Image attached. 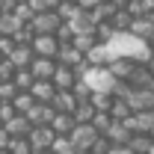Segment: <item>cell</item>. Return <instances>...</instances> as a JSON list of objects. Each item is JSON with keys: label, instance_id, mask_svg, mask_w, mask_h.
I'll use <instances>...</instances> for the list:
<instances>
[{"label": "cell", "instance_id": "484cf974", "mask_svg": "<svg viewBox=\"0 0 154 154\" xmlns=\"http://www.w3.org/2000/svg\"><path fill=\"white\" fill-rule=\"evenodd\" d=\"M113 104H116V95H104V92L92 95V107L98 113H113Z\"/></svg>", "mask_w": 154, "mask_h": 154}, {"label": "cell", "instance_id": "60d3db41", "mask_svg": "<svg viewBox=\"0 0 154 154\" xmlns=\"http://www.w3.org/2000/svg\"><path fill=\"white\" fill-rule=\"evenodd\" d=\"M9 145H12V134L6 128H0V151H9Z\"/></svg>", "mask_w": 154, "mask_h": 154}, {"label": "cell", "instance_id": "f1b7e54d", "mask_svg": "<svg viewBox=\"0 0 154 154\" xmlns=\"http://www.w3.org/2000/svg\"><path fill=\"white\" fill-rule=\"evenodd\" d=\"M95 36H98V42H101V45H110V42H113L116 36H119V30H116L113 24H110V21H107V24H98V30H95Z\"/></svg>", "mask_w": 154, "mask_h": 154}, {"label": "cell", "instance_id": "f6af8a7d", "mask_svg": "<svg viewBox=\"0 0 154 154\" xmlns=\"http://www.w3.org/2000/svg\"><path fill=\"white\" fill-rule=\"evenodd\" d=\"M33 154H51V151H33Z\"/></svg>", "mask_w": 154, "mask_h": 154}, {"label": "cell", "instance_id": "b9f144b4", "mask_svg": "<svg viewBox=\"0 0 154 154\" xmlns=\"http://www.w3.org/2000/svg\"><path fill=\"white\" fill-rule=\"evenodd\" d=\"M110 154H134V151H131L128 145H113V151H110Z\"/></svg>", "mask_w": 154, "mask_h": 154}, {"label": "cell", "instance_id": "e0dca14e", "mask_svg": "<svg viewBox=\"0 0 154 154\" xmlns=\"http://www.w3.org/2000/svg\"><path fill=\"white\" fill-rule=\"evenodd\" d=\"M51 128H54L57 136H71L74 128H77V122H74V116H68V113H57V119H54Z\"/></svg>", "mask_w": 154, "mask_h": 154}, {"label": "cell", "instance_id": "44dd1931", "mask_svg": "<svg viewBox=\"0 0 154 154\" xmlns=\"http://www.w3.org/2000/svg\"><path fill=\"white\" fill-rule=\"evenodd\" d=\"M134 154H151L154 151V139L145 134H134V139H131V145H128Z\"/></svg>", "mask_w": 154, "mask_h": 154}, {"label": "cell", "instance_id": "4dcf8cb0", "mask_svg": "<svg viewBox=\"0 0 154 154\" xmlns=\"http://www.w3.org/2000/svg\"><path fill=\"white\" fill-rule=\"evenodd\" d=\"M134 18H148L151 15V9H148V3L145 0H128V6H125Z\"/></svg>", "mask_w": 154, "mask_h": 154}, {"label": "cell", "instance_id": "603a6c76", "mask_svg": "<svg viewBox=\"0 0 154 154\" xmlns=\"http://www.w3.org/2000/svg\"><path fill=\"white\" fill-rule=\"evenodd\" d=\"M36 104H38V101L33 98V92H21V95L12 101V107H15V113H18V116H27Z\"/></svg>", "mask_w": 154, "mask_h": 154}, {"label": "cell", "instance_id": "52a82bcc", "mask_svg": "<svg viewBox=\"0 0 154 154\" xmlns=\"http://www.w3.org/2000/svg\"><path fill=\"white\" fill-rule=\"evenodd\" d=\"M125 101H128V107L134 110V116L145 113V110H154V92H148V89H134Z\"/></svg>", "mask_w": 154, "mask_h": 154}, {"label": "cell", "instance_id": "d590c367", "mask_svg": "<svg viewBox=\"0 0 154 154\" xmlns=\"http://www.w3.org/2000/svg\"><path fill=\"white\" fill-rule=\"evenodd\" d=\"M15 71H18V68H15L9 59L0 62V83H12V80H15Z\"/></svg>", "mask_w": 154, "mask_h": 154}, {"label": "cell", "instance_id": "2e32d148", "mask_svg": "<svg viewBox=\"0 0 154 154\" xmlns=\"http://www.w3.org/2000/svg\"><path fill=\"white\" fill-rule=\"evenodd\" d=\"M77 95L74 92H57V98H54V110L57 113H68V116H74V110H77Z\"/></svg>", "mask_w": 154, "mask_h": 154}, {"label": "cell", "instance_id": "ffe728a7", "mask_svg": "<svg viewBox=\"0 0 154 154\" xmlns=\"http://www.w3.org/2000/svg\"><path fill=\"white\" fill-rule=\"evenodd\" d=\"M98 116V110L92 107V101H80L74 110V122L77 125H92V119Z\"/></svg>", "mask_w": 154, "mask_h": 154}, {"label": "cell", "instance_id": "7bdbcfd3", "mask_svg": "<svg viewBox=\"0 0 154 154\" xmlns=\"http://www.w3.org/2000/svg\"><path fill=\"white\" fill-rule=\"evenodd\" d=\"M145 3H148V9H151V12H154V0H145Z\"/></svg>", "mask_w": 154, "mask_h": 154}, {"label": "cell", "instance_id": "6da1fadb", "mask_svg": "<svg viewBox=\"0 0 154 154\" xmlns=\"http://www.w3.org/2000/svg\"><path fill=\"white\" fill-rule=\"evenodd\" d=\"M80 77L92 86V92H104V95H113L116 86H119V80L113 77V71H110V68H95V65H86Z\"/></svg>", "mask_w": 154, "mask_h": 154}, {"label": "cell", "instance_id": "5b68a950", "mask_svg": "<svg viewBox=\"0 0 154 154\" xmlns=\"http://www.w3.org/2000/svg\"><path fill=\"white\" fill-rule=\"evenodd\" d=\"M33 51H36V57H42V59H57L59 51H62V45L57 42V36H36Z\"/></svg>", "mask_w": 154, "mask_h": 154}, {"label": "cell", "instance_id": "f907efd6", "mask_svg": "<svg viewBox=\"0 0 154 154\" xmlns=\"http://www.w3.org/2000/svg\"><path fill=\"white\" fill-rule=\"evenodd\" d=\"M0 154H9V151H0Z\"/></svg>", "mask_w": 154, "mask_h": 154}, {"label": "cell", "instance_id": "9a60e30c", "mask_svg": "<svg viewBox=\"0 0 154 154\" xmlns=\"http://www.w3.org/2000/svg\"><path fill=\"white\" fill-rule=\"evenodd\" d=\"M151 80H154V74H151L148 65H136L134 74H131V80H128V86H131V89H148Z\"/></svg>", "mask_w": 154, "mask_h": 154}, {"label": "cell", "instance_id": "277c9868", "mask_svg": "<svg viewBox=\"0 0 154 154\" xmlns=\"http://www.w3.org/2000/svg\"><path fill=\"white\" fill-rule=\"evenodd\" d=\"M59 27H62V18H59L57 12L36 15V21H33V30H36V36H57Z\"/></svg>", "mask_w": 154, "mask_h": 154}, {"label": "cell", "instance_id": "5bb4252c", "mask_svg": "<svg viewBox=\"0 0 154 154\" xmlns=\"http://www.w3.org/2000/svg\"><path fill=\"white\" fill-rule=\"evenodd\" d=\"M107 139H110L113 145H131V139H134V131H131L125 122H116L113 128H110V134H107Z\"/></svg>", "mask_w": 154, "mask_h": 154}, {"label": "cell", "instance_id": "30bf717a", "mask_svg": "<svg viewBox=\"0 0 154 154\" xmlns=\"http://www.w3.org/2000/svg\"><path fill=\"white\" fill-rule=\"evenodd\" d=\"M9 62H12L18 71H27V68H33V62H36V51H33V48L18 45V48H15V54L9 57Z\"/></svg>", "mask_w": 154, "mask_h": 154}, {"label": "cell", "instance_id": "1f68e13d", "mask_svg": "<svg viewBox=\"0 0 154 154\" xmlns=\"http://www.w3.org/2000/svg\"><path fill=\"white\" fill-rule=\"evenodd\" d=\"M30 6L36 9V15H45V12H57L62 0H30Z\"/></svg>", "mask_w": 154, "mask_h": 154}, {"label": "cell", "instance_id": "ba28073f", "mask_svg": "<svg viewBox=\"0 0 154 154\" xmlns=\"http://www.w3.org/2000/svg\"><path fill=\"white\" fill-rule=\"evenodd\" d=\"M125 125H128L134 134H145V136H151V131H154V110H145V113L131 116Z\"/></svg>", "mask_w": 154, "mask_h": 154}, {"label": "cell", "instance_id": "d6a6232c", "mask_svg": "<svg viewBox=\"0 0 154 154\" xmlns=\"http://www.w3.org/2000/svg\"><path fill=\"white\" fill-rule=\"evenodd\" d=\"M18 95H21V92H18L15 83H0V104H12Z\"/></svg>", "mask_w": 154, "mask_h": 154}, {"label": "cell", "instance_id": "74e56055", "mask_svg": "<svg viewBox=\"0 0 154 154\" xmlns=\"http://www.w3.org/2000/svg\"><path fill=\"white\" fill-rule=\"evenodd\" d=\"M15 48H18V45H15V38H0V54H3V59H9L12 57V54H15Z\"/></svg>", "mask_w": 154, "mask_h": 154}, {"label": "cell", "instance_id": "f35d334b", "mask_svg": "<svg viewBox=\"0 0 154 154\" xmlns=\"http://www.w3.org/2000/svg\"><path fill=\"white\" fill-rule=\"evenodd\" d=\"M110 151H113V142H110L107 136H101L95 145H92V154H110Z\"/></svg>", "mask_w": 154, "mask_h": 154}, {"label": "cell", "instance_id": "ee69618b", "mask_svg": "<svg viewBox=\"0 0 154 154\" xmlns=\"http://www.w3.org/2000/svg\"><path fill=\"white\" fill-rule=\"evenodd\" d=\"M148 68H151V74H154V57H151V62H148Z\"/></svg>", "mask_w": 154, "mask_h": 154}, {"label": "cell", "instance_id": "7402d4cb", "mask_svg": "<svg viewBox=\"0 0 154 154\" xmlns=\"http://www.w3.org/2000/svg\"><path fill=\"white\" fill-rule=\"evenodd\" d=\"M21 27H24V24H21V21L15 18V15H0V36L15 38V33H18Z\"/></svg>", "mask_w": 154, "mask_h": 154}, {"label": "cell", "instance_id": "c3c4849f", "mask_svg": "<svg viewBox=\"0 0 154 154\" xmlns=\"http://www.w3.org/2000/svg\"><path fill=\"white\" fill-rule=\"evenodd\" d=\"M0 62H6V59H3V54H0Z\"/></svg>", "mask_w": 154, "mask_h": 154}, {"label": "cell", "instance_id": "7dc6e473", "mask_svg": "<svg viewBox=\"0 0 154 154\" xmlns=\"http://www.w3.org/2000/svg\"><path fill=\"white\" fill-rule=\"evenodd\" d=\"M148 45H151V51H154V38H151V42H148Z\"/></svg>", "mask_w": 154, "mask_h": 154}, {"label": "cell", "instance_id": "7c38bea8", "mask_svg": "<svg viewBox=\"0 0 154 154\" xmlns=\"http://www.w3.org/2000/svg\"><path fill=\"white\" fill-rule=\"evenodd\" d=\"M6 131L12 134V139H30L33 125H30V119H27V116H15V119L6 125Z\"/></svg>", "mask_w": 154, "mask_h": 154}, {"label": "cell", "instance_id": "cb8c5ba5", "mask_svg": "<svg viewBox=\"0 0 154 154\" xmlns=\"http://www.w3.org/2000/svg\"><path fill=\"white\" fill-rule=\"evenodd\" d=\"M80 12H83V9H80V3H65V0H62V6L57 9V15L62 18V24L77 21V18H80Z\"/></svg>", "mask_w": 154, "mask_h": 154}, {"label": "cell", "instance_id": "ab89813d", "mask_svg": "<svg viewBox=\"0 0 154 154\" xmlns=\"http://www.w3.org/2000/svg\"><path fill=\"white\" fill-rule=\"evenodd\" d=\"M18 6H21V0H0V15H15Z\"/></svg>", "mask_w": 154, "mask_h": 154}, {"label": "cell", "instance_id": "4316f807", "mask_svg": "<svg viewBox=\"0 0 154 154\" xmlns=\"http://www.w3.org/2000/svg\"><path fill=\"white\" fill-rule=\"evenodd\" d=\"M113 125H116V119H113L110 113H98L95 119H92V128H95L101 136H107V134H110V128H113Z\"/></svg>", "mask_w": 154, "mask_h": 154}, {"label": "cell", "instance_id": "681fc988", "mask_svg": "<svg viewBox=\"0 0 154 154\" xmlns=\"http://www.w3.org/2000/svg\"><path fill=\"white\" fill-rule=\"evenodd\" d=\"M21 3H30V0H21Z\"/></svg>", "mask_w": 154, "mask_h": 154}, {"label": "cell", "instance_id": "d6986e66", "mask_svg": "<svg viewBox=\"0 0 154 154\" xmlns=\"http://www.w3.org/2000/svg\"><path fill=\"white\" fill-rule=\"evenodd\" d=\"M131 36H136L139 42H151V38H154V24H151V18H136L134 27H131Z\"/></svg>", "mask_w": 154, "mask_h": 154}, {"label": "cell", "instance_id": "8d00e7d4", "mask_svg": "<svg viewBox=\"0 0 154 154\" xmlns=\"http://www.w3.org/2000/svg\"><path fill=\"white\" fill-rule=\"evenodd\" d=\"M15 116H18V113H15V107H12V104H0V128H6Z\"/></svg>", "mask_w": 154, "mask_h": 154}, {"label": "cell", "instance_id": "8fae6325", "mask_svg": "<svg viewBox=\"0 0 154 154\" xmlns=\"http://www.w3.org/2000/svg\"><path fill=\"white\" fill-rule=\"evenodd\" d=\"M57 68H59L57 59H42V57H36V62H33V68H30V71H33L36 80H54Z\"/></svg>", "mask_w": 154, "mask_h": 154}, {"label": "cell", "instance_id": "8992f818", "mask_svg": "<svg viewBox=\"0 0 154 154\" xmlns=\"http://www.w3.org/2000/svg\"><path fill=\"white\" fill-rule=\"evenodd\" d=\"M54 142H57V134H54V128H33V134H30V145H33V151H51L54 148Z\"/></svg>", "mask_w": 154, "mask_h": 154}, {"label": "cell", "instance_id": "f546056e", "mask_svg": "<svg viewBox=\"0 0 154 154\" xmlns=\"http://www.w3.org/2000/svg\"><path fill=\"white\" fill-rule=\"evenodd\" d=\"M116 119V122H128L131 116H134V110L128 107V101H122V98H116V104H113V113H110Z\"/></svg>", "mask_w": 154, "mask_h": 154}, {"label": "cell", "instance_id": "836d02e7", "mask_svg": "<svg viewBox=\"0 0 154 154\" xmlns=\"http://www.w3.org/2000/svg\"><path fill=\"white\" fill-rule=\"evenodd\" d=\"M15 18H18L21 24H33V21H36V9H33L30 3H21L18 9H15Z\"/></svg>", "mask_w": 154, "mask_h": 154}, {"label": "cell", "instance_id": "d4e9b609", "mask_svg": "<svg viewBox=\"0 0 154 154\" xmlns=\"http://www.w3.org/2000/svg\"><path fill=\"white\" fill-rule=\"evenodd\" d=\"M15 86H18V92H33V86H36L38 80L33 77V71L27 68V71H15V80H12Z\"/></svg>", "mask_w": 154, "mask_h": 154}, {"label": "cell", "instance_id": "9c48e42d", "mask_svg": "<svg viewBox=\"0 0 154 154\" xmlns=\"http://www.w3.org/2000/svg\"><path fill=\"white\" fill-rule=\"evenodd\" d=\"M77 80H80V74H77L74 68H65V65H59L57 74H54V86H57V92H71Z\"/></svg>", "mask_w": 154, "mask_h": 154}, {"label": "cell", "instance_id": "4fadbf2b", "mask_svg": "<svg viewBox=\"0 0 154 154\" xmlns=\"http://www.w3.org/2000/svg\"><path fill=\"white\" fill-rule=\"evenodd\" d=\"M33 98H36L38 104H54V98H57L54 80H38L36 86H33Z\"/></svg>", "mask_w": 154, "mask_h": 154}, {"label": "cell", "instance_id": "e575fe53", "mask_svg": "<svg viewBox=\"0 0 154 154\" xmlns=\"http://www.w3.org/2000/svg\"><path fill=\"white\" fill-rule=\"evenodd\" d=\"M9 154H33V145H30V139H12V145H9Z\"/></svg>", "mask_w": 154, "mask_h": 154}, {"label": "cell", "instance_id": "ac0fdd59", "mask_svg": "<svg viewBox=\"0 0 154 154\" xmlns=\"http://www.w3.org/2000/svg\"><path fill=\"white\" fill-rule=\"evenodd\" d=\"M134 68H136L134 59H116L113 65H110V71H113V77L119 80V83H128L131 74H134Z\"/></svg>", "mask_w": 154, "mask_h": 154}, {"label": "cell", "instance_id": "816d5d0a", "mask_svg": "<svg viewBox=\"0 0 154 154\" xmlns=\"http://www.w3.org/2000/svg\"><path fill=\"white\" fill-rule=\"evenodd\" d=\"M0 38H3V36H0Z\"/></svg>", "mask_w": 154, "mask_h": 154}, {"label": "cell", "instance_id": "bcb514c9", "mask_svg": "<svg viewBox=\"0 0 154 154\" xmlns=\"http://www.w3.org/2000/svg\"><path fill=\"white\" fill-rule=\"evenodd\" d=\"M65 3H80V0H65Z\"/></svg>", "mask_w": 154, "mask_h": 154}, {"label": "cell", "instance_id": "7a4b0ae2", "mask_svg": "<svg viewBox=\"0 0 154 154\" xmlns=\"http://www.w3.org/2000/svg\"><path fill=\"white\" fill-rule=\"evenodd\" d=\"M98 139H101V134H98L92 125H77L74 134H71V142L77 145V151H92V145H95Z\"/></svg>", "mask_w": 154, "mask_h": 154}, {"label": "cell", "instance_id": "83f0119b", "mask_svg": "<svg viewBox=\"0 0 154 154\" xmlns=\"http://www.w3.org/2000/svg\"><path fill=\"white\" fill-rule=\"evenodd\" d=\"M51 154H77V145L71 142V136H57Z\"/></svg>", "mask_w": 154, "mask_h": 154}, {"label": "cell", "instance_id": "3957f363", "mask_svg": "<svg viewBox=\"0 0 154 154\" xmlns=\"http://www.w3.org/2000/svg\"><path fill=\"white\" fill-rule=\"evenodd\" d=\"M57 62H59V65H65V68H74L77 74H83V68L89 65V62H86V54H80L74 45L62 48V51H59V57H57Z\"/></svg>", "mask_w": 154, "mask_h": 154}]
</instances>
